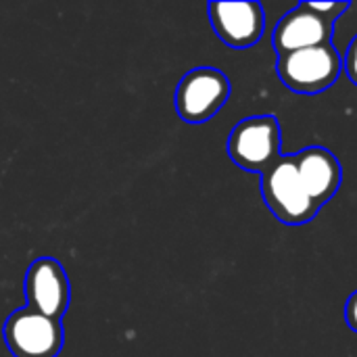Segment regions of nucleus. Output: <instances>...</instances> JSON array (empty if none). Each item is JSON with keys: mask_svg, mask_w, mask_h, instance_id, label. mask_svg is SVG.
<instances>
[{"mask_svg": "<svg viewBox=\"0 0 357 357\" xmlns=\"http://www.w3.org/2000/svg\"><path fill=\"white\" fill-rule=\"evenodd\" d=\"M261 195L274 218L287 226L310 224L320 211L299 178L295 155H282L261 174Z\"/></svg>", "mask_w": 357, "mask_h": 357, "instance_id": "1", "label": "nucleus"}, {"mask_svg": "<svg viewBox=\"0 0 357 357\" xmlns=\"http://www.w3.org/2000/svg\"><path fill=\"white\" fill-rule=\"evenodd\" d=\"M282 132L274 115L241 119L228 136V155L245 172L264 174L282 157Z\"/></svg>", "mask_w": 357, "mask_h": 357, "instance_id": "2", "label": "nucleus"}, {"mask_svg": "<svg viewBox=\"0 0 357 357\" xmlns=\"http://www.w3.org/2000/svg\"><path fill=\"white\" fill-rule=\"evenodd\" d=\"M343 61L333 44L295 50L278 56L276 71L282 84L297 94H318L328 90L341 75Z\"/></svg>", "mask_w": 357, "mask_h": 357, "instance_id": "3", "label": "nucleus"}, {"mask_svg": "<svg viewBox=\"0 0 357 357\" xmlns=\"http://www.w3.org/2000/svg\"><path fill=\"white\" fill-rule=\"evenodd\" d=\"M232 92L230 79L215 67H195L176 88V111L186 123H205L218 115Z\"/></svg>", "mask_w": 357, "mask_h": 357, "instance_id": "4", "label": "nucleus"}, {"mask_svg": "<svg viewBox=\"0 0 357 357\" xmlns=\"http://www.w3.org/2000/svg\"><path fill=\"white\" fill-rule=\"evenodd\" d=\"M4 343L13 357H56L63 349V326L31 307H23L6 318Z\"/></svg>", "mask_w": 357, "mask_h": 357, "instance_id": "5", "label": "nucleus"}, {"mask_svg": "<svg viewBox=\"0 0 357 357\" xmlns=\"http://www.w3.org/2000/svg\"><path fill=\"white\" fill-rule=\"evenodd\" d=\"M27 307L61 322L69 310L71 284L65 268L52 257L36 259L25 274Z\"/></svg>", "mask_w": 357, "mask_h": 357, "instance_id": "6", "label": "nucleus"}, {"mask_svg": "<svg viewBox=\"0 0 357 357\" xmlns=\"http://www.w3.org/2000/svg\"><path fill=\"white\" fill-rule=\"evenodd\" d=\"M333 19L314 13L307 2H299L276 23L272 33V46L276 54L282 56L295 50L333 44Z\"/></svg>", "mask_w": 357, "mask_h": 357, "instance_id": "7", "label": "nucleus"}, {"mask_svg": "<svg viewBox=\"0 0 357 357\" xmlns=\"http://www.w3.org/2000/svg\"><path fill=\"white\" fill-rule=\"evenodd\" d=\"M209 19L218 38L232 48L257 44L266 29V13L259 2H211Z\"/></svg>", "mask_w": 357, "mask_h": 357, "instance_id": "8", "label": "nucleus"}, {"mask_svg": "<svg viewBox=\"0 0 357 357\" xmlns=\"http://www.w3.org/2000/svg\"><path fill=\"white\" fill-rule=\"evenodd\" d=\"M295 161L307 195L322 209L341 188L343 167L339 159L324 146H307L295 155Z\"/></svg>", "mask_w": 357, "mask_h": 357, "instance_id": "9", "label": "nucleus"}, {"mask_svg": "<svg viewBox=\"0 0 357 357\" xmlns=\"http://www.w3.org/2000/svg\"><path fill=\"white\" fill-rule=\"evenodd\" d=\"M307 6H310L314 13H318V15H322V17H326V19L337 21V19L349 8V2H307Z\"/></svg>", "mask_w": 357, "mask_h": 357, "instance_id": "10", "label": "nucleus"}, {"mask_svg": "<svg viewBox=\"0 0 357 357\" xmlns=\"http://www.w3.org/2000/svg\"><path fill=\"white\" fill-rule=\"evenodd\" d=\"M343 69H345L349 82L357 86V36L349 42V48H347L345 59H343Z\"/></svg>", "mask_w": 357, "mask_h": 357, "instance_id": "11", "label": "nucleus"}, {"mask_svg": "<svg viewBox=\"0 0 357 357\" xmlns=\"http://www.w3.org/2000/svg\"><path fill=\"white\" fill-rule=\"evenodd\" d=\"M345 320H347V326L357 333V293H354L349 299H347V305H345Z\"/></svg>", "mask_w": 357, "mask_h": 357, "instance_id": "12", "label": "nucleus"}]
</instances>
